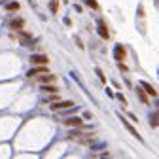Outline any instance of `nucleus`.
Instances as JSON below:
<instances>
[{"mask_svg": "<svg viewBox=\"0 0 159 159\" xmlns=\"http://www.w3.org/2000/svg\"><path fill=\"white\" fill-rule=\"evenodd\" d=\"M23 19H11V21H10V27L11 29H23Z\"/></svg>", "mask_w": 159, "mask_h": 159, "instance_id": "nucleus-10", "label": "nucleus"}, {"mask_svg": "<svg viewBox=\"0 0 159 159\" xmlns=\"http://www.w3.org/2000/svg\"><path fill=\"white\" fill-rule=\"evenodd\" d=\"M142 87H144V89L148 91V95H152V97H155V95H157V93H155V89H153V87H150V85H148L146 82H142Z\"/></svg>", "mask_w": 159, "mask_h": 159, "instance_id": "nucleus-13", "label": "nucleus"}, {"mask_svg": "<svg viewBox=\"0 0 159 159\" xmlns=\"http://www.w3.org/2000/svg\"><path fill=\"white\" fill-rule=\"evenodd\" d=\"M125 55H127V53H125V48H123L121 44H117V46L114 48V57L117 59V61H123Z\"/></svg>", "mask_w": 159, "mask_h": 159, "instance_id": "nucleus-4", "label": "nucleus"}, {"mask_svg": "<svg viewBox=\"0 0 159 159\" xmlns=\"http://www.w3.org/2000/svg\"><path fill=\"white\" fill-rule=\"evenodd\" d=\"M66 108H74V102L72 101H59V102H53L51 104V110L57 112V110H66Z\"/></svg>", "mask_w": 159, "mask_h": 159, "instance_id": "nucleus-2", "label": "nucleus"}, {"mask_svg": "<svg viewBox=\"0 0 159 159\" xmlns=\"http://www.w3.org/2000/svg\"><path fill=\"white\" fill-rule=\"evenodd\" d=\"M68 140H74V142H80V144H89L91 138H93V133H82V131H72L66 134Z\"/></svg>", "mask_w": 159, "mask_h": 159, "instance_id": "nucleus-1", "label": "nucleus"}, {"mask_svg": "<svg viewBox=\"0 0 159 159\" xmlns=\"http://www.w3.org/2000/svg\"><path fill=\"white\" fill-rule=\"evenodd\" d=\"M65 125H68V127H78V129H82L84 127V121L80 117H68V119H65Z\"/></svg>", "mask_w": 159, "mask_h": 159, "instance_id": "nucleus-3", "label": "nucleus"}, {"mask_svg": "<svg viewBox=\"0 0 159 159\" xmlns=\"http://www.w3.org/2000/svg\"><path fill=\"white\" fill-rule=\"evenodd\" d=\"M19 8H21V6H19V2H10V4L6 6V10H8V11H17Z\"/></svg>", "mask_w": 159, "mask_h": 159, "instance_id": "nucleus-11", "label": "nucleus"}, {"mask_svg": "<svg viewBox=\"0 0 159 159\" xmlns=\"http://www.w3.org/2000/svg\"><path fill=\"white\" fill-rule=\"evenodd\" d=\"M150 123L155 127V125H159V112H155V114H152V117H150Z\"/></svg>", "mask_w": 159, "mask_h": 159, "instance_id": "nucleus-12", "label": "nucleus"}, {"mask_svg": "<svg viewBox=\"0 0 159 159\" xmlns=\"http://www.w3.org/2000/svg\"><path fill=\"white\" fill-rule=\"evenodd\" d=\"M87 4H89L93 10H98V4H97V0H87Z\"/></svg>", "mask_w": 159, "mask_h": 159, "instance_id": "nucleus-16", "label": "nucleus"}, {"mask_svg": "<svg viewBox=\"0 0 159 159\" xmlns=\"http://www.w3.org/2000/svg\"><path fill=\"white\" fill-rule=\"evenodd\" d=\"M42 72H49V68H48V66H44V65H40L38 68L29 70V72H27V76H29V78H34V76H38V74H42Z\"/></svg>", "mask_w": 159, "mask_h": 159, "instance_id": "nucleus-5", "label": "nucleus"}, {"mask_svg": "<svg viewBox=\"0 0 159 159\" xmlns=\"http://www.w3.org/2000/svg\"><path fill=\"white\" fill-rule=\"evenodd\" d=\"M30 63H34V65H48V55H32Z\"/></svg>", "mask_w": 159, "mask_h": 159, "instance_id": "nucleus-6", "label": "nucleus"}, {"mask_svg": "<svg viewBox=\"0 0 159 159\" xmlns=\"http://www.w3.org/2000/svg\"><path fill=\"white\" fill-rule=\"evenodd\" d=\"M49 10H51V13H57V10H59V4H57V0H51V4H49Z\"/></svg>", "mask_w": 159, "mask_h": 159, "instance_id": "nucleus-14", "label": "nucleus"}, {"mask_svg": "<svg viewBox=\"0 0 159 159\" xmlns=\"http://www.w3.org/2000/svg\"><path fill=\"white\" fill-rule=\"evenodd\" d=\"M34 80H36V82H40V84H53V82H55V76H53V74H48V76H34Z\"/></svg>", "mask_w": 159, "mask_h": 159, "instance_id": "nucleus-7", "label": "nucleus"}, {"mask_svg": "<svg viewBox=\"0 0 159 159\" xmlns=\"http://www.w3.org/2000/svg\"><path fill=\"white\" fill-rule=\"evenodd\" d=\"M121 121H123V125H125V127H127V129H129V133H131V134H134V136H136V138H138V140H142V138H140V134H138V133H136V131H134V127H133V125H131V123H129V121H127V119H125V117H123V116H121Z\"/></svg>", "mask_w": 159, "mask_h": 159, "instance_id": "nucleus-9", "label": "nucleus"}, {"mask_svg": "<svg viewBox=\"0 0 159 159\" xmlns=\"http://www.w3.org/2000/svg\"><path fill=\"white\" fill-rule=\"evenodd\" d=\"M138 97H140V101H142V102H148V98H146V93H144L142 89H138Z\"/></svg>", "mask_w": 159, "mask_h": 159, "instance_id": "nucleus-15", "label": "nucleus"}, {"mask_svg": "<svg viewBox=\"0 0 159 159\" xmlns=\"http://www.w3.org/2000/svg\"><path fill=\"white\" fill-rule=\"evenodd\" d=\"M97 74H98V78H101V80H102V82H106V78H104V74H102L101 70H97Z\"/></svg>", "mask_w": 159, "mask_h": 159, "instance_id": "nucleus-18", "label": "nucleus"}, {"mask_svg": "<svg viewBox=\"0 0 159 159\" xmlns=\"http://www.w3.org/2000/svg\"><path fill=\"white\" fill-rule=\"evenodd\" d=\"M44 91H57L53 85H44Z\"/></svg>", "mask_w": 159, "mask_h": 159, "instance_id": "nucleus-17", "label": "nucleus"}, {"mask_svg": "<svg viewBox=\"0 0 159 159\" xmlns=\"http://www.w3.org/2000/svg\"><path fill=\"white\" fill-rule=\"evenodd\" d=\"M76 44H78V48H82V49H84V44H82V40H80V38H76Z\"/></svg>", "mask_w": 159, "mask_h": 159, "instance_id": "nucleus-19", "label": "nucleus"}, {"mask_svg": "<svg viewBox=\"0 0 159 159\" xmlns=\"http://www.w3.org/2000/svg\"><path fill=\"white\" fill-rule=\"evenodd\" d=\"M97 32L101 34V38H104V40H108V38H110V32H108V29H106V25H104V23H98Z\"/></svg>", "mask_w": 159, "mask_h": 159, "instance_id": "nucleus-8", "label": "nucleus"}]
</instances>
